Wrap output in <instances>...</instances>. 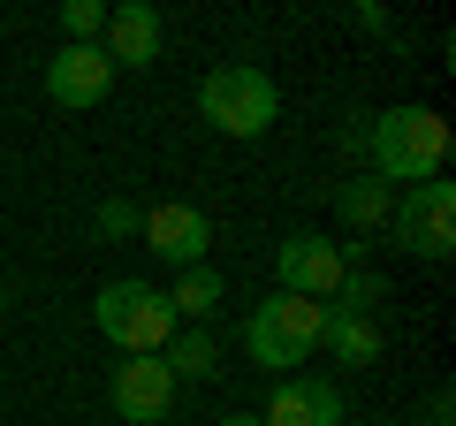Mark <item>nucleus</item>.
Returning <instances> with one entry per match:
<instances>
[{"mask_svg": "<svg viewBox=\"0 0 456 426\" xmlns=\"http://www.w3.org/2000/svg\"><path fill=\"white\" fill-rule=\"evenodd\" d=\"M145 251L152 259H167L175 266V274H191V266H206V244H213V221L198 206H175V198H167V206H145Z\"/></svg>", "mask_w": 456, "mask_h": 426, "instance_id": "nucleus-8", "label": "nucleus"}, {"mask_svg": "<svg viewBox=\"0 0 456 426\" xmlns=\"http://www.w3.org/2000/svg\"><path fill=\"white\" fill-rule=\"evenodd\" d=\"M167 305H175V320H213V312H221V274H213V266H191V274H175Z\"/></svg>", "mask_w": 456, "mask_h": 426, "instance_id": "nucleus-15", "label": "nucleus"}, {"mask_svg": "<svg viewBox=\"0 0 456 426\" xmlns=\"http://www.w3.org/2000/svg\"><path fill=\"white\" fill-rule=\"evenodd\" d=\"M411 426H449V389L434 396V411H426V419H411Z\"/></svg>", "mask_w": 456, "mask_h": 426, "instance_id": "nucleus-20", "label": "nucleus"}, {"mask_svg": "<svg viewBox=\"0 0 456 426\" xmlns=\"http://www.w3.org/2000/svg\"><path fill=\"white\" fill-rule=\"evenodd\" d=\"M350 23H358V31H373V38H388V16H380L373 0H365V8H350Z\"/></svg>", "mask_w": 456, "mask_h": 426, "instance_id": "nucleus-19", "label": "nucleus"}, {"mask_svg": "<svg viewBox=\"0 0 456 426\" xmlns=\"http://www.w3.org/2000/svg\"><path fill=\"white\" fill-rule=\"evenodd\" d=\"M388 206H395V191H388V183H373V176H350L335 191V213H342V229H350V236L388 229Z\"/></svg>", "mask_w": 456, "mask_h": 426, "instance_id": "nucleus-13", "label": "nucleus"}, {"mask_svg": "<svg viewBox=\"0 0 456 426\" xmlns=\"http://www.w3.org/2000/svg\"><path fill=\"white\" fill-rule=\"evenodd\" d=\"M175 373L160 365V350L152 358H122L114 365V381H107V404H114V419H130V426H160L167 411H175Z\"/></svg>", "mask_w": 456, "mask_h": 426, "instance_id": "nucleus-7", "label": "nucleus"}, {"mask_svg": "<svg viewBox=\"0 0 456 426\" xmlns=\"http://www.w3.org/2000/svg\"><path fill=\"white\" fill-rule=\"evenodd\" d=\"M320 350H335V365H373L380 358V320H365V312H327Z\"/></svg>", "mask_w": 456, "mask_h": 426, "instance_id": "nucleus-12", "label": "nucleus"}, {"mask_svg": "<svg viewBox=\"0 0 456 426\" xmlns=\"http://www.w3.org/2000/svg\"><path fill=\"white\" fill-rule=\"evenodd\" d=\"M388 236L403 251H419V259H449L456 251V183H419V191H403L388 206Z\"/></svg>", "mask_w": 456, "mask_h": 426, "instance_id": "nucleus-5", "label": "nucleus"}, {"mask_svg": "<svg viewBox=\"0 0 456 426\" xmlns=\"http://www.w3.org/2000/svg\"><path fill=\"white\" fill-rule=\"evenodd\" d=\"M342 244L335 236H320V229H289L274 244V274H281V290L289 297H312V305H327L335 297V282H342Z\"/></svg>", "mask_w": 456, "mask_h": 426, "instance_id": "nucleus-6", "label": "nucleus"}, {"mask_svg": "<svg viewBox=\"0 0 456 426\" xmlns=\"http://www.w3.org/2000/svg\"><path fill=\"white\" fill-rule=\"evenodd\" d=\"M380 274H358V266H342V282H335V297H327V312H365L373 320V305H380Z\"/></svg>", "mask_w": 456, "mask_h": 426, "instance_id": "nucleus-16", "label": "nucleus"}, {"mask_svg": "<svg viewBox=\"0 0 456 426\" xmlns=\"http://www.w3.org/2000/svg\"><path fill=\"white\" fill-rule=\"evenodd\" d=\"M114 92V61H107V46H53L46 53V99L53 107H99V99Z\"/></svg>", "mask_w": 456, "mask_h": 426, "instance_id": "nucleus-9", "label": "nucleus"}, {"mask_svg": "<svg viewBox=\"0 0 456 426\" xmlns=\"http://www.w3.org/2000/svg\"><path fill=\"white\" fill-rule=\"evenodd\" d=\"M213 426H259V411H228V419H213Z\"/></svg>", "mask_w": 456, "mask_h": 426, "instance_id": "nucleus-21", "label": "nucleus"}, {"mask_svg": "<svg viewBox=\"0 0 456 426\" xmlns=\"http://www.w3.org/2000/svg\"><path fill=\"white\" fill-rule=\"evenodd\" d=\"M160 365L175 373V389H191V381H213V373H221V343H213L206 328H191V335H167Z\"/></svg>", "mask_w": 456, "mask_h": 426, "instance_id": "nucleus-14", "label": "nucleus"}, {"mask_svg": "<svg viewBox=\"0 0 456 426\" xmlns=\"http://www.w3.org/2000/svg\"><path fill=\"white\" fill-rule=\"evenodd\" d=\"M99 46H107L114 69H152V61L167 53V16L152 8V0H122V8H107Z\"/></svg>", "mask_w": 456, "mask_h": 426, "instance_id": "nucleus-10", "label": "nucleus"}, {"mask_svg": "<svg viewBox=\"0 0 456 426\" xmlns=\"http://www.w3.org/2000/svg\"><path fill=\"white\" fill-rule=\"evenodd\" d=\"M92 328L107 335L114 350H130V358H152V350H167V335H175V305H167L160 282H107V290L92 297Z\"/></svg>", "mask_w": 456, "mask_h": 426, "instance_id": "nucleus-4", "label": "nucleus"}, {"mask_svg": "<svg viewBox=\"0 0 456 426\" xmlns=\"http://www.w3.org/2000/svg\"><path fill=\"white\" fill-rule=\"evenodd\" d=\"M365 176L388 183V191H419L449 168V122L434 107H388V115H365V145H358Z\"/></svg>", "mask_w": 456, "mask_h": 426, "instance_id": "nucleus-1", "label": "nucleus"}, {"mask_svg": "<svg viewBox=\"0 0 456 426\" xmlns=\"http://www.w3.org/2000/svg\"><path fill=\"white\" fill-rule=\"evenodd\" d=\"M198 122L221 137H266L281 122V84L259 61H221L198 84Z\"/></svg>", "mask_w": 456, "mask_h": 426, "instance_id": "nucleus-2", "label": "nucleus"}, {"mask_svg": "<svg viewBox=\"0 0 456 426\" xmlns=\"http://www.w3.org/2000/svg\"><path fill=\"white\" fill-rule=\"evenodd\" d=\"M61 31H69V46H99V31H107V0H61Z\"/></svg>", "mask_w": 456, "mask_h": 426, "instance_id": "nucleus-17", "label": "nucleus"}, {"mask_svg": "<svg viewBox=\"0 0 456 426\" xmlns=\"http://www.w3.org/2000/svg\"><path fill=\"white\" fill-rule=\"evenodd\" d=\"M259 426H342V389L312 373H281L274 396H266Z\"/></svg>", "mask_w": 456, "mask_h": 426, "instance_id": "nucleus-11", "label": "nucleus"}, {"mask_svg": "<svg viewBox=\"0 0 456 426\" xmlns=\"http://www.w3.org/2000/svg\"><path fill=\"white\" fill-rule=\"evenodd\" d=\"M320 328H327V305H312V297H259L244 320V358L266 365V373H289V365H305L312 350H320Z\"/></svg>", "mask_w": 456, "mask_h": 426, "instance_id": "nucleus-3", "label": "nucleus"}, {"mask_svg": "<svg viewBox=\"0 0 456 426\" xmlns=\"http://www.w3.org/2000/svg\"><path fill=\"white\" fill-rule=\"evenodd\" d=\"M92 229L107 236V244H122V236H137V229H145V206H130V198H99Z\"/></svg>", "mask_w": 456, "mask_h": 426, "instance_id": "nucleus-18", "label": "nucleus"}]
</instances>
